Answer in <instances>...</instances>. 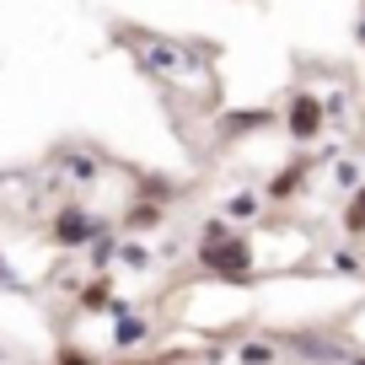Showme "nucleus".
Returning a JSON list of instances; mask_svg holds the SVG:
<instances>
[{
    "label": "nucleus",
    "mask_w": 365,
    "mask_h": 365,
    "mask_svg": "<svg viewBox=\"0 0 365 365\" xmlns=\"http://www.w3.org/2000/svg\"><path fill=\"white\" fill-rule=\"evenodd\" d=\"M140 194H145L150 205H167V199H178V188H172V182H156V178H150V182H140Z\"/></svg>",
    "instance_id": "9b49d317"
},
{
    "label": "nucleus",
    "mask_w": 365,
    "mask_h": 365,
    "mask_svg": "<svg viewBox=\"0 0 365 365\" xmlns=\"http://www.w3.org/2000/svg\"><path fill=\"white\" fill-rule=\"evenodd\" d=\"M301 178H307V167H279L269 178V199H285V194H296L301 188Z\"/></svg>",
    "instance_id": "39448f33"
},
{
    "label": "nucleus",
    "mask_w": 365,
    "mask_h": 365,
    "mask_svg": "<svg viewBox=\"0 0 365 365\" xmlns=\"http://www.w3.org/2000/svg\"><path fill=\"white\" fill-rule=\"evenodd\" d=\"M129 231H150V226H161V205H150V199H140L135 210H129V220H124Z\"/></svg>",
    "instance_id": "0eeeda50"
},
{
    "label": "nucleus",
    "mask_w": 365,
    "mask_h": 365,
    "mask_svg": "<svg viewBox=\"0 0 365 365\" xmlns=\"http://www.w3.org/2000/svg\"><path fill=\"white\" fill-rule=\"evenodd\" d=\"M344 365H365V354H354V360H344Z\"/></svg>",
    "instance_id": "6ab92c4d"
},
{
    "label": "nucleus",
    "mask_w": 365,
    "mask_h": 365,
    "mask_svg": "<svg viewBox=\"0 0 365 365\" xmlns=\"http://www.w3.org/2000/svg\"><path fill=\"white\" fill-rule=\"evenodd\" d=\"M242 360H247V365H269L274 349H269V344H242Z\"/></svg>",
    "instance_id": "ddd939ff"
},
{
    "label": "nucleus",
    "mask_w": 365,
    "mask_h": 365,
    "mask_svg": "<svg viewBox=\"0 0 365 365\" xmlns=\"http://www.w3.org/2000/svg\"><path fill=\"white\" fill-rule=\"evenodd\" d=\"M274 113L269 108H237V113L220 118V135H247V129H269Z\"/></svg>",
    "instance_id": "20e7f679"
},
{
    "label": "nucleus",
    "mask_w": 365,
    "mask_h": 365,
    "mask_svg": "<svg viewBox=\"0 0 365 365\" xmlns=\"http://www.w3.org/2000/svg\"><path fill=\"white\" fill-rule=\"evenodd\" d=\"M118 252H124L129 269H145V263H150V252H145V247H135V242H129V247H118Z\"/></svg>",
    "instance_id": "2eb2a0df"
},
{
    "label": "nucleus",
    "mask_w": 365,
    "mask_h": 365,
    "mask_svg": "<svg viewBox=\"0 0 365 365\" xmlns=\"http://www.w3.org/2000/svg\"><path fill=\"white\" fill-rule=\"evenodd\" d=\"M226 210H231V220H252V215H258V194H237Z\"/></svg>",
    "instance_id": "9d476101"
},
{
    "label": "nucleus",
    "mask_w": 365,
    "mask_h": 365,
    "mask_svg": "<svg viewBox=\"0 0 365 365\" xmlns=\"http://www.w3.org/2000/svg\"><path fill=\"white\" fill-rule=\"evenodd\" d=\"M81 307H86V312H103V307H113V301H108V279H91V285L81 290Z\"/></svg>",
    "instance_id": "1a4fd4ad"
},
{
    "label": "nucleus",
    "mask_w": 365,
    "mask_h": 365,
    "mask_svg": "<svg viewBox=\"0 0 365 365\" xmlns=\"http://www.w3.org/2000/svg\"><path fill=\"white\" fill-rule=\"evenodd\" d=\"M140 339H145V322L124 312V317H118V328H113V344H118V349H129V344H140Z\"/></svg>",
    "instance_id": "6e6552de"
},
{
    "label": "nucleus",
    "mask_w": 365,
    "mask_h": 365,
    "mask_svg": "<svg viewBox=\"0 0 365 365\" xmlns=\"http://www.w3.org/2000/svg\"><path fill=\"white\" fill-rule=\"evenodd\" d=\"M97 237H103V220L97 215H86V210H59V220H54L59 247H86V242H97Z\"/></svg>",
    "instance_id": "7ed1b4c3"
},
{
    "label": "nucleus",
    "mask_w": 365,
    "mask_h": 365,
    "mask_svg": "<svg viewBox=\"0 0 365 365\" xmlns=\"http://www.w3.org/2000/svg\"><path fill=\"white\" fill-rule=\"evenodd\" d=\"M322 118H328V103H322L317 91H296L285 108V129L290 140H301V145H312V140L322 135Z\"/></svg>",
    "instance_id": "f03ea898"
},
{
    "label": "nucleus",
    "mask_w": 365,
    "mask_h": 365,
    "mask_svg": "<svg viewBox=\"0 0 365 365\" xmlns=\"http://www.w3.org/2000/svg\"><path fill=\"white\" fill-rule=\"evenodd\" d=\"M65 167L76 172V182H91V178H97V161H91V156H65Z\"/></svg>",
    "instance_id": "f8f14e48"
},
{
    "label": "nucleus",
    "mask_w": 365,
    "mask_h": 365,
    "mask_svg": "<svg viewBox=\"0 0 365 365\" xmlns=\"http://www.w3.org/2000/svg\"><path fill=\"white\" fill-rule=\"evenodd\" d=\"M344 231H349V237H365V182L354 188L349 210H344Z\"/></svg>",
    "instance_id": "423d86ee"
},
{
    "label": "nucleus",
    "mask_w": 365,
    "mask_h": 365,
    "mask_svg": "<svg viewBox=\"0 0 365 365\" xmlns=\"http://www.w3.org/2000/svg\"><path fill=\"white\" fill-rule=\"evenodd\" d=\"M339 182H344V188H360V172H354L349 161H344V167H339Z\"/></svg>",
    "instance_id": "f3484780"
},
{
    "label": "nucleus",
    "mask_w": 365,
    "mask_h": 365,
    "mask_svg": "<svg viewBox=\"0 0 365 365\" xmlns=\"http://www.w3.org/2000/svg\"><path fill=\"white\" fill-rule=\"evenodd\" d=\"M231 237V226H226V220H210V226H205V237H199V242H226Z\"/></svg>",
    "instance_id": "dca6fc26"
},
{
    "label": "nucleus",
    "mask_w": 365,
    "mask_h": 365,
    "mask_svg": "<svg viewBox=\"0 0 365 365\" xmlns=\"http://www.w3.org/2000/svg\"><path fill=\"white\" fill-rule=\"evenodd\" d=\"M333 269H339V274H360V269H365V263H360V258H354V252H349V247H339V252H333Z\"/></svg>",
    "instance_id": "4468645a"
},
{
    "label": "nucleus",
    "mask_w": 365,
    "mask_h": 365,
    "mask_svg": "<svg viewBox=\"0 0 365 365\" xmlns=\"http://www.w3.org/2000/svg\"><path fill=\"white\" fill-rule=\"evenodd\" d=\"M59 365H91V360H86V354H76V349H65V354H59Z\"/></svg>",
    "instance_id": "a211bd4d"
},
{
    "label": "nucleus",
    "mask_w": 365,
    "mask_h": 365,
    "mask_svg": "<svg viewBox=\"0 0 365 365\" xmlns=\"http://www.w3.org/2000/svg\"><path fill=\"white\" fill-rule=\"evenodd\" d=\"M199 263L220 279H247L252 274V247L247 237H226V242H199Z\"/></svg>",
    "instance_id": "f257e3e1"
}]
</instances>
